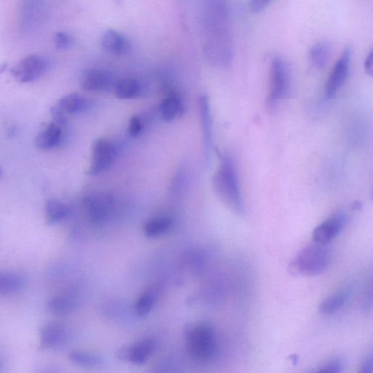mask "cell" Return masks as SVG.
<instances>
[{"instance_id": "cell-1", "label": "cell", "mask_w": 373, "mask_h": 373, "mask_svg": "<svg viewBox=\"0 0 373 373\" xmlns=\"http://www.w3.org/2000/svg\"><path fill=\"white\" fill-rule=\"evenodd\" d=\"M203 25L208 60L216 66H228L233 61L234 47L231 10L227 0H205Z\"/></svg>"}, {"instance_id": "cell-2", "label": "cell", "mask_w": 373, "mask_h": 373, "mask_svg": "<svg viewBox=\"0 0 373 373\" xmlns=\"http://www.w3.org/2000/svg\"><path fill=\"white\" fill-rule=\"evenodd\" d=\"M212 183L214 191L226 207L237 216H243L244 209L238 175L231 156L224 155L222 157L221 164L213 177Z\"/></svg>"}, {"instance_id": "cell-3", "label": "cell", "mask_w": 373, "mask_h": 373, "mask_svg": "<svg viewBox=\"0 0 373 373\" xmlns=\"http://www.w3.org/2000/svg\"><path fill=\"white\" fill-rule=\"evenodd\" d=\"M331 262V253L325 244L314 242L302 248L289 266L295 276H315L324 272Z\"/></svg>"}, {"instance_id": "cell-4", "label": "cell", "mask_w": 373, "mask_h": 373, "mask_svg": "<svg viewBox=\"0 0 373 373\" xmlns=\"http://www.w3.org/2000/svg\"><path fill=\"white\" fill-rule=\"evenodd\" d=\"M185 337L190 355L199 363H207L216 355V337L208 324H198L187 326Z\"/></svg>"}, {"instance_id": "cell-5", "label": "cell", "mask_w": 373, "mask_h": 373, "mask_svg": "<svg viewBox=\"0 0 373 373\" xmlns=\"http://www.w3.org/2000/svg\"><path fill=\"white\" fill-rule=\"evenodd\" d=\"M290 92V78L288 68L283 60L275 57L270 64L268 103L274 106L285 99Z\"/></svg>"}, {"instance_id": "cell-6", "label": "cell", "mask_w": 373, "mask_h": 373, "mask_svg": "<svg viewBox=\"0 0 373 373\" xmlns=\"http://www.w3.org/2000/svg\"><path fill=\"white\" fill-rule=\"evenodd\" d=\"M49 68L48 60L40 55H29L11 69V74L21 83L38 80Z\"/></svg>"}, {"instance_id": "cell-7", "label": "cell", "mask_w": 373, "mask_h": 373, "mask_svg": "<svg viewBox=\"0 0 373 373\" xmlns=\"http://www.w3.org/2000/svg\"><path fill=\"white\" fill-rule=\"evenodd\" d=\"M352 49L346 47L335 64L324 88L326 99H333L344 84L348 75Z\"/></svg>"}, {"instance_id": "cell-8", "label": "cell", "mask_w": 373, "mask_h": 373, "mask_svg": "<svg viewBox=\"0 0 373 373\" xmlns=\"http://www.w3.org/2000/svg\"><path fill=\"white\" fill-rule=\"evenodd\" d=\"M116 155L114 145L104 139L96 140L92 146V162L88 173L98 175L104 172L114 162Z\"/></svg>"}, {"instance_id": "cell-9", "label": "cell", "mask_w": 373, "mask_h": 373, "mask_svg": "<svg viewBox=\"0 0 373 373\" xmlns=\"http://www.w3.org/2000/svg\"><path fill=\"white\" fill-rule=\"evenodd\" d=\"M346 223L347 218L344 213L334 214L315 228L312 233L313 242L326 245L340 234Z\"/></svg>"}, {"instance_id": "cell-10", "label": "cell", "mask_w": 373, "mask_h": 373, "mask_svg": "<svg viewBox=\"0 0 373 373\" xmlns=\"http://www.w3.org/2000/svg\"><path fill=\"white\" fill-rule=\"evenodd\" d=\"M112 203V199L108 195L94 194L86 196L84 206L90 220L97 224L105 222L109 216Z\"/></svg>"}, {"instance_id": "cell-11", "label": "cell", "mask_w": 373, "mask_h": 373, "mask_svg": "<svg viewBox=\"0 0 373 373\" xmlns=\"http://www.w3.org/2000/svg\"><path fill=\"white\" fill-rule=\"evenodd\" d=\"M66 335L65 326L59 322L44 324L40 331L39 350L50 349L62 344Z\"/></svg>"}, {"instance_id": "cell-12", "label": "cell", "mask_w": 373, "mask_h": 373, "mask_svg": "<svg viewBox=\"0 0 373 373\" xmlns=\"http://www.w3.org/2000/svg\"><path fill=\"white\" fill-rule=\"evenodd\" d=\"M100 44L105 51L117 55L126 54L131 49L129 40L113 29H107L101 35Z\"/></svg>"}, {"instance_id": "cell-13", "label": "cell", "mask_w": 373, "mask_h": 373, "mask_svg": "<svg viewBox=\"0 0 373 373\" xmlns=\"http://www.w3.org/2000/svg\"><path fill=\"white\" fill-rule=\"evenodd\" d=\"M113 77L106 70L93 69L86 71L82 77L81 86L88 92H101L112 86Z\"/></svg>"}, {"instance_id": "cell-14", "label": "cell", "mask_w": 373, "mask_h": 373, "mask_svg": "<svg viewBox=\"0 0 373 373\" xmlns=\"http://www.w3.org/2000/svg\"><path fill=\"white\" fill-rule=\"evenodd\" d=\"M24 274L16 271H0V296L13 295L26 285Z\"/></svg>"}, {"instance_id": "cell-15", "label": "cell", "mask_w": 373, "mask_h": 373, "mask_svg": "<svg viewBox=\"0 0 373 373\" xmlns=\"http://www.w3.org/2000/svg\"><path fill=\"white\" fill-rule=\"evenodd\" d=\"M62 140V127L55 123H51L38 133L36 144L38 149L50 150L57 146Z\"/></svg>"}, {"instance_id": "cell-16", "label": "cell", "mask_w": 373, "mask_h": 373, "mask_svg": "<svg viewBox=\"0 0 373 373\" xmlns=\"http://www.w3.org/2000/svg\"><path fill=\"white\" fill-rule=\"evenodd\" d=\"M201 127L207 153H209L212 146V123L209 101L207 96H201L198 101Z\"/></svg>"}, {"instance_id": "cell-17", "label": "cell", "mask_w": 373, "mask_h": 373, "mask_svg": "<svg viewBox=\"0 0 373 373\" xmlns=\"http://www.w3.org/2000/svg\"><path fill=\"white\" fill-rule=\"evenodd\" d=\"M92 101L80 95L73 94L60 99L57 105L66 113H69L71 115H77L88 110L92 107Z\"/></svg>"}, {"instance_id": "cell-18", "label": "cell", "mask_w": 373, "mask_h": 373, "mask_svg": "<svg viewBox=\"0 0 373 373\" xmlns=\"http://www.w3.org/2000/svg\"><path fill=\"white\" fill-rule=\"evenodd\" d=\"M77 304V295L75 292H70L51 298L48 303V308L54 314L63 315L70 313L76 307Z\"/></svg>"}, {"instance_id": "cell-19", "label": "cell", "mask_w": 373, "mask_h": 373, "mask_svg": "<svg viewBox=\"0 0 373 373\" xmlns=\"http://www.w3.org/2000/svg\"><path fill=\"white\" fill-rule=\"evenodd\" d=\"M155 346V342L151 339H144L130 346L129 361L136 365H144L153 355Z\"/></svg>"}, {"instance_id": "cell-20", "label": "cell", "mask_w": 373, "mask_h": 373, "mask_svg": "<svg viewBox=\"0 0 373 373\" xmlns=\"http://www.w3.org/2000/svg\"><path fill=\"white\" fill-rule=\"evenodd\" d=\"M160 112L163 120L170 123L184 114L185 106L181 99L172 95L162 101Z\"/></svg>"}, {"instance_id": "cell-21", "label": "cell", "mask_w": 373, "mask_h": 373, "mask_svg": "<svg viewBox=\"0 0 373 373\" xmlns=\"http://www.w3.org/2000/svg\"><path fill=\"white\" fill-rule=\"evenodd\" d=\"M331 55V44L326 41L316 43L309 51V60L316 69L321 70L329 62Z\"/></svg>"}, {"instance_id": "cell-22", "label": "cell", "mask_w": 373, "mask_h": 373, "mask_svg": "<svg viewBox=\"0 0 373 373\" xmlns=\"http://www.w3.org/2000/svg\"><path fill=\"white\" fill-rule=\"evenodd\" d=\"M349 296L348 290L339 291L325 298L320 305L319 311L324 315H331L342 309Z\"/></svg>"}, {"instance_id": "cell-23", "label": "cell", "mask_w": 373, "mask_h": 373, "mask_svg": "<svg viewBox=\"0 0 373 373\" xmlns=\"http://www.w3.org/2000/svg\"><path fill=\"white\" fill-rule=\"evenodd\" d=\"M141 85L131 78H123L115 86V94L120 99H133L141 93Z\"/></svg>"}, {"instance_id": "cell-24", "label": "cell", "mask_w": 373, "mask_h": 373, "mask_svg": "<svg viewBox=\"0 0 373 373\" xmlns=\"http://www.w3.org/2000/svg\"><path fill=\"white\" fill-rule=\"evenodd\" d=\"M70 214V208L58 200H49L45 206V216L49 224L64 220Z\"/></svg>"}, {"instance_id": "cell-25", "label": "cell", "mask_w": 373, "mask_h": 373, "mask_svg": "<svg viewBox=\"0 0 373 373\" xmlns=\"http://www.w3.org/2000/svg\"><path fill=\"white\" fill-rule=\"evenodd\" d=\"M172 219L163 217L149 220L144 225V233L148 237H157L166 233L172 228Z\"/></svg>"}, {"instance_id": "cell-26", "label": "cell", "mask_w": 373, "mask_h": 373, "mask_svg": "<svg viewBox=\"0 0 373 373\" xmlns=\"http://www.w3.org/2000/svg\"><path fill=\"white\" fill-rule=\"evenodd\" d=\"M72 363L77 366L95 367L101 363V359L92 353L81 351H75L70 354Z\"/></svg>"}, {"instance_id": "cell-27", "label": "cell", "mask_w": 373, "mask_h": 373, "mask_svg": "<svg viewBox=\"0 0 373 373\" xmlns=\"http://www.w3.org/2000/svg\"><path fill=\"white\" fill-rule=\"evenodd\" d=\"M154 293L150 290L145 292L135 305V311L140 316L148 315L152 310L155 303Z\"/></svg>"}, {"instance_id": "cell-28", "label": "cell", "mask_w": 373, "mask_h": 373, "mask_svg": "<svg viewBox=\"0 0 373 373\" xmlns=\"http://www.w3.org/2000/svg\"><path fill=\"white\" fill-rule=\"evenodd\" d=\"M54 40L55 47L59 50L70 49L74 43L73 38L69 34L64 31L56 33Z\"/></svg>"}, {"instance_id": "cell-29", "label": "cell", "mask_w": 373, "mask_h": 373, "mask_svg": "<svg viewBox=\"0 0 373 373\" xmlns=\"http://www.w3.org/2000/svg\"><path fill=\"white\" fill-rule=\"evenodd\" d=\"M344 367V360L342 357H337L333 359L329 363H326L322 366L318 372H327V373H337L341 372Z\"/></svg>"}, {"instance_id": "cell-30", "label": "cell", "mask_w": 373, "mask_h": 373, "mask_svg": "<svg viewBox=\"0 0 373 373\" xmlns=\"http://www.w3.org/2000/svg\"><path fill=\"white\" fill-rule=\"evenodd\" d=\"M142 123L138 117L131 118L129 124V133L133 138H138L142 131Z\"/></svg>"}, {"instance_id": "cell-31", "label": "cell", "mask_w": 373, "mask_h": 373, "mask_svg": "<svg viewBox=\"0 0 373 373\" xmlns=\"http://www.w3.org/2000/svg\"><path fill=\"white\" fill-rule=\"evenodd\" d=\"M51 111L54 123L60 127L65 126L67 123L66 112L58 105L52 107Z\"/></svg>"}, {"instance_id": "cell-32", "label": "cell", "mask_w": 373, "mask_h": 373, "mask_svg": "<svg viewBox=\"0 0 373 373\" xmlns=\"http://www.w3.org/2000/svg\"><path fill=\"white\" fill-rule=\"evenodd\" d=\"M272 0H250L248 8L253 13L257 14L264 10Z\"/></svg>"}, {"instance_id": "cell-33", "label": "cell", "mask_w": 373, "mask_h": 373, "mask_svg": "<svg viewBox=\"0 0 373 373\" xmlns=\"http://www.w3.org/2000/svg\"><path fill=\"white\" fill-rule=\"evenodd\" d=\"M372 366H373L372 355H370L368 356L363 361V363H361L359 372H364V373L372 372Z\"/></svg>"}, {"instance_id": "cell-34", "label": "cell", "mask_w": 373, "mask_h": 373, "mask_svg": "<svg viewBox=\"0 0 373 373\" xmlns=\"http://www.w3.org/2000/svg\"><path fill=\"white\" fill-rule=\"evenodd\" d=\"M129 355L130 346H123L117 352L118 358L122 361H129Z\"/></svg>"}, {"instance_id": "cell-35", "label": "cell", "mask_w": 373, "mask_h": 373, "mask_svg": "<svg viewBox=\"0 0 373 373\" xmlns=\"http://www.w3.org/2000/svg\"><path fill=\"white\" fill-rule=\"evenodd\" d=\"M365 69L366 73L372 76L373 73V54L372 51H370L367 55L365 62Z\"/></svg>"}, {"instance_id": "cell-36", "label": "cell", "mask_w": 373, "mask_h": 373, "mask_svg": "<svg viewBox=\"0 0 373 373\" xmlns=\"http://www.w3.org/2000/svg\"><path fill=\"white\" fill-rule=\"evenodd\" d=\"M7 64H3L1 67H0V74L3 73L4 70L6 69Z\"/></svg>"}, {"instance_id": "cell-37", "label": "cell", "mask_w": 373, "mask_h": 373, "mask_svg": "<svg viewBox=\"0 0 373 373\" xmlns=\"http://www.w3.org/2000/svg\"><path fill=\"white\" fill-rule=\"evenodd\" d=\"M291 359L294 363H296L298 361V357L297 356H292Z\"/></svg>"}, {"instance_id": "cell-38", "label": "cell", "mask_w": 373, "mask_h": 373, "mask_svg": "<svg viewBox=\"0 0 373 373\" xmlns=\"http://www.w3.org/2000/svg\"><path fill=\"white\" fill-rule=\"evenodd\" d=\"M0 175H1V169H0Z\"/></svg>"}]
</instances>
